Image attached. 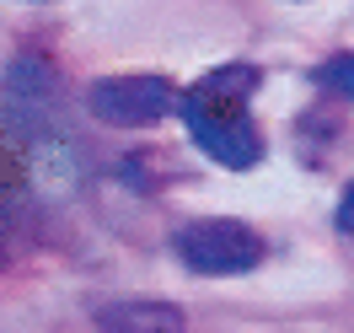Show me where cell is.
Returning <instances> with one entry per match:
<instances>
[{"label": "cell", "instance_id": "3", "mask_svg": "<svg viewBox=\"0 0 354 333\" xmlns=\"http://www.w3.org/2000/svg\"><path fill=\"white\" fill-rule=\"evenodd\" d=\"M91 113L113 124V129H145L156 118H167L177 108V91L167 75H151V70H134V75H108L86 91Z\"/></svg>", "mask_w": 354, "mask_h": 333}, {"label": "cell", "instance_id": "1", "mask_svg": "<svg viewBox=\"0 0 354 333\" xmlns=\"http://www.w3.org/2000/svg\"><path fill=\"white\" fill-rule=\"evenodd\" d=\"M252 87H258V70L252 65H225V70H209L194 91L177 97L183 124H188V134L199 140V151L215 156V161L231 167V172L258 167V156H263V140H258L252 118H247Z\"/></svg>", "mask_w": 354, "mask_h": 333}, {"label": "cell", "instance_id": "2", "mask_svg": "<svg viewBox=\"0 0 354 333\" xmlns=\"http://www.w3.org/2000/svg\"><path fill=\"white\" fill-rule=\"evenodd\" d=\"M172 247L194 274H247L263 258V237L242 221H194L172 237Z\"/></svg>", "mask_w": 354, "mask_h": 333}, {"label": "cell", "instance_id": "4", "mask_svg": "<svg viewBox=\"0 0 354 333\" xmlns=\"http://www.w3.org/2000/svg\"><path fill=\"white\" fill-rule=\"evenodd\" d=\"M97 328L102 333H188L183 307L167 301H108L97 307Z\"/></svg>", "mask_w": 354, "mask_h": 333}, {"label": "cell", "instance_id": "6", "mask_svg": "<svg viewBox=\"0 0 354 333\" xmlns=\"http://www.w3.org/2000/svg\"><path fill=\"white\" fill-rule=\"evenodd\" d=\"M333 221H338V231H344V237H354V183L344 188V199H338V215H333Z\"/></svg>", "mask_w": 354, "mask_h": 333}, {"label": "cell", "instance_id": "5", "mask_svg": "<svg viewBox=\"0 0 354 333\" xmlns=\"http://www.w3.org/2000/svg\"><path fill=\"white\" fill-rule=\"evenodd\" d=\"M317 87L333 91V97H349V102H354V54H333L328 65L317 70Z\"/></svg>", "mask_w": 354, "mask_h": 333}]
</instances>
